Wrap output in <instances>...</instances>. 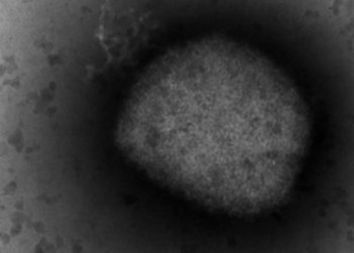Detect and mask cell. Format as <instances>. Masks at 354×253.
<instances>
[{
    "mask_svg": "<svg viewBox=\"0 0 354 253\" xmlns=\"http://www.w3.org/2000/svg\"><path fill=\"white\" fill-rule=\"evenodd\" d=\"M297 87L248 46L207 37L177 46L142 74L122 111L124 153L170 189L218 210L281 204L307 150Z\"/></svg>",
    "mask_w": 354,
    "mask_h": 253,
    "instance_id": "obj_1",
    "label": "cell"
}]
</instances>
